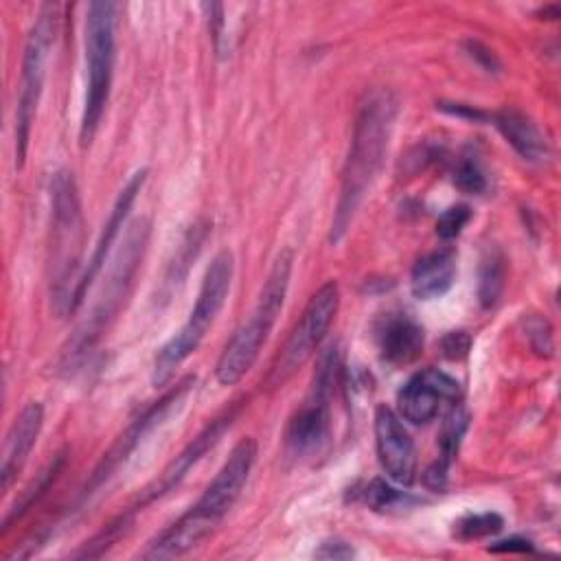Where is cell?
Instances as JSON below:
<instances>
[{
	"label": "cell",
	"instance_id": "1",
	"mask_svg": "<svg viewBox=\"0 0 561 561\" xmlns=\"http://www.w3.org/2000/svg\"><path fill=\"white\" fill-rule=\"evenodd\" d=\"M397 110V96L386 88L370 90L357 110L351 149L342 169L340 195L329 232L331 243H337L344 237L359 204L381 171Z\"/></svg>",
	"mask_w": 561,
	"mask_h": 561
},
{
	"label": "cell",
	"instance_id": "2",
	"mask_svg": "<svg viewBox=\"0 0 561 561\" xmlns=\"http://www.w3.org/2000/svg\"><path fill=\"white\" fill-rule=\"evenodd\" d=\"M256 460V440L245 436L241 438L226 462L219 467L215 478L208 482L199 500L171 526H167L158 537H153L142 552L140 559H173L182 557L188 550L197 548L206 537L215 533L221 519L239 500L248 476Z\"/></svg>",
	"mask_w": 561,
	"mask_h": 561
},
{
	"label": "cell",
	"instance_id": "3",
	"mask_svg": "<svg viewBox=\"0 0 561 561\" xmlns=\"http://www.w3.org/2000/svg\"><path fill=\"white\" fill-rule=\"evenodd\" d=\"M294 267V252L289 248H283L261 287L259 300L254 311L250 313L248 322H243L232 337L226 342L217 364H215V377L221 386H232L241 381V377L254 366L278 313L283 311L285 296L289 289Z\"/></svg>",
	"mask_w": 561,
	"mask_h": 561
},
{
	"label": "cell",
	"instance_id": "4",
	"mask_svg": "<svg viewBox=\"0 0 561 561\" xmlns=\"http://www.w3.org/2000/svg\"><path fill=\"white\" fill-rule=\"evenodd\" d=\"M234 274V256L230 250H221L213 256L210 265L206 267L199 294L195 305L186 318V322L169 337V342L158 351L151 368V383L164 386L173 379L180 364L197 351L202 340L206 337L208 329L213 327L215 318L219 316Z\"/></svg>",
	"mask_w": 561,
	"mask_h": 561
},
{
	"label": "cell",
	"instance_id": "5",
	"mask_svg": "<svg viewBox=\"0 0 561 561\" xmlns=\"http://www.w3.org/2000/svg\"><path fill=\"white\" fill-rule=\"evenodd\" d=\"M50 228H53V298L55 309L70 313L72 291L79 280V254L83 239V217L79 191L72 173L57 171L50 182Z\"/></svg>",
	"mask_w": 561,
	"mask_h": 561
},
{
	"label": "cell",
	"instance_id": "6",
	"mask_svg": "<svg viewBox=\"0 0 561 561\" xmlns=\"http://www.w3.org/2000/svg\"><path fill=\"white\" fill-rule=\"evenodd\" d=\"M114 2H92L85 18V101L79 127V142L88 147L101 125L103 112L110 101L116 35H114Z\"/></svg>",
	"mask_w": 561,
	"mask_h": 561
},
{
	"label": "cell",
	"instance_id": "7",
	"mask_svg": "<svg viewBox=\"0 0 561 561\" xmlns=\"http://www.w3.org/2000/svg\"><path fill=\"white\" fill-rule=\"evenodd\" d=\"M149 221L147 219H136L129 230L127 237L116 254L114 267L103 285V294L99 296L92 313L88 316V320L77 329L75 337L68 342V348L64 351V366L70 368V364L79 362L103 335V331L107 329V324L116 318L129 287L131 280L136 276V270L142 261V254L147 250V241H149Z\"/></svg>",
	"mask_w": 561,
	"mask_h": 561
},
{
	"label": "cell",
	"instance_id": "8",
	"mask_svg": "<svg viewBox=\"0 0 561 561\" xmlns=\"http://www.w3.org/2000/svg\"><path fill=\"white\" fill-rule=\"evenodd\" d=\"M53 37H55V9L44 7L26 37L24 57H22L20 94H18V107H15V164H18V169L26 160L31 127L35 121L37 103L42 96L44 79H46V59H48Z\"/></svg>",
	"mask_w": 561,
	"mask_h": 561
},
{
	"label": "cell",
	"instance_id": "9",
	"mask_svg": "<svg viewBox=\"0 0 561 561\" xmlns=\"http://www.w3.org/2000/svg\"><path fill=\"white\" fill-rule=\"evenodd\" d=\"M340 307V289L333 280L324 283L305 305L300 320L294 324L291 333L285 340V346L280 348L267 383L272 388L283 386L320 346V342L327 337L335 313Z\"/></svg>",
	"mask_w": 561,
	"mask_h": 561
},
{
	"label": "cell",
	"instance_id": "10",
	"mask_svg": "<svg viewBox=\"0 0 561 561\" xmlns=\"http://www.w3.org/2000/svg\"><path fill=\"white\" fill-rule=\"evenodd\" d=\"M337 370V353H327L313 375L311 390L287 423L285 447L294 458L318 454L331 434V390Z\"/></svg>",
	"mask_w": 561,
	"mask_h": 561
},
{
	"label": "cell",
	"instance_id": "11",
	"mask_svg": "<svg viewBox=\"0 0 561 561\" xmlns=\"http://www.w3.org/2000/svg\"><path fill=\"white\" fill-rule=\"evenodd\" d=\"M195 383V377H184L182 381H178L169 392H164L158 401H153L149 408H145V412L140 416H136L127 430L114 440V445L103 454L101 462L96 465V469L90 476V482L85 484V493H92L99 484H103L127 458L129 454L145 440V436L162 423V419H167L171 414V410L182 401V397L191 390V386Z\"/></svg>",
	"mask_w": 561,
	"mask_h": 561
},
{
	"label": "cell",
	"instance_id": "12",
	"mask_svg": "<svg viewBox=\"0 0 561 561\" xmlns=\"http://www.w3.org/2000/svg\"><path fill=\"white\" fill-rule=\"evenodd\" d=\"M460 401V383L438 368L414 373L397 392L399 416L412 425H427L438 416L443 405Z\"/></svg>",
	"mask_w": 561,
	"mask_h": 561
},
{
	"label": "cell",
	"instance_id": "13",
	"mask_svg": "<svg viewBox=\"0 0 561 561\" xmlns=\"http://www.w3.org/2000/svg\"><path fill=\"white\" fill-rule=\"evenodd\" d=\"M373 425L381 469L399 486H410L416 478V449L401 416L388 405H377Z\"/></svg>",
	"mask_w": 561,
	"mask_h": 561
},
{
	"label": "cell",
	"instance_id": "14",
	"mask_svg": "<svg viewBox=\"0 0 561 561\" xmlns=\"http://www.w3.org/2000/svg\"><path fill=\"white\" fill-rule=\"evenodd\" d=\"M147 173H149L147 169H138V171L127 180V184L118 191L116 202H114V206H112V210H110V217H107V221L103 224V230H101L99 241H96V245H94V252H92L88 265L83 267V272H81V276H79V280H77V287H75V291H72L70 313H75V311L81 307V302H83L88 289L92 287V283H94L96 276L101 274V270H103V265H105V261H107V256H110L112 243L116 241L121 228L125 226V219H127V215H129V210H131V204H134L136 195L140 193V188H142V184H145V180H147Z\"/></svg>",
	"mask_w": 561,
	"mask_h": 561
},
{
	"label": "cell",
	"instance_id": "15",
	"mask_svg": "<svg viewBox=\"0 0 561 561\" xmlns=\"http://www.w3.org/2000/svg\"><path fill=\"white\" fill-rule=\"evenodd\" d=\"M423 327L405 311H388L375 322L379 357L390 366H405L423 351Z\"/></svg>",
	"mask_w": 561,
	"mask_h": 561
},
{
	"label": "cell",
	"instance_id": "16",
	"mask_svg": "<svg viewBox=\"0 0 561 561\" xmlns=\"http://www.w3.org/2000/svg\"><path fill=\"white\" fill-rule=\"evenodd\" d=\"M232 416H234V410H230V412H226V414L213 419V423H208V425L193 438V443H188L186 449H184L180 456H175V460L160 473V478H158L151 486H147V489L142 491V495H140L138 502L131 506V511H129V513H123V515L131 519V513L140 511L147 502H151V500L164 495L167 491H171V489L186 476V471L221 438V434H224V430L230 425Z\"/></svg>",
	"mask_w": 561,
	"mask_h": 561
},
{
	"label": "cell",
	"instance_id": "17",
	"mask_svg": "<svg viewBox=\"0 0 561 561\" xmlns=\"http://www.w3.org/2000/svg\"><path fill=\"white\" fill-rule=\"evenodd\" d=\"M42 425H44V408L37 401H28L13 419L2 447V465H0L2 493L11 489L24 462L28 460V454L37 443Z\"/></svg>",
	"mask_w": 561,
	"mask_h": 561
},
{
	"label": "cell",
	"instance_id": "18",
	"mask_svg": "<svg viewBox=\"0 0 561 561\" xmlns=\"http://www.w3.org/2000/svg\"><path fill=\"white\" fill-rule=\"evenodd\" d=\"M456 278V252L454 248H440L423 254L410 274L412 296L419 300H434L449 291Z\"/></svg>",
	"mask_w": 561,
	"mask_h": 561
},
{
	"label": "cell",
	"instance_id": "19",
	"mask_svg": "<svg viewBox=\"0 0 561 561\" xmlns=\"http://www.w3.org/2000/svg\"><path fill=\"white\" fill-rule=\"evenodd\" d=\"M493 125L504 136V140L524 158L530 162L543 160L548 156V142L535 121L526 116L517 107H504L495 114H491Z\"/></svg>",
	"mask_w": 561,
	"mask_h": 561
},
{
	"label": "cell",
	"instance_id": "20",
	"mask_svg": "<svg viewBox=\"0 0 561 561\" xmlns=\"http://www.w3.org/2000/svg\"><path fill=\"white\" fill-rule=\"evenodd\" d=\"M467 412L465 408L460 405V401L451 403L445 419H443V427H440V436H438V458L427 467V471L423 473V480L430 489L434 491H443L445 484H447V473H449V467H451V460L458 451V445H460V438L467 430Z\"/></svg>",
	"mask_w": 561,
	"mask_h": 561
},
{
	"label": "cell",
	"instance_id": "21",
	"mask_svg": "<svg viewBox=\"0 0 561 561\" xmlns=\"http://www.w3.org/2000/svg\"><path fill=\"white\" fill-rule=\"evenodd\" d=\"M64 462H66V454L61 451L24 486V491L15 497V502L11 504V508L7 511L4 519H2V533H7L11 528V524H15L20 517H24V513H28V508L53 486V482L61 473Z\"/></svg>",
	"mask_w": 561,
	"mask_h": 561
},
{
	"label": "cell",
	"instance_id": "22",
	"mask_svg": "<svg viewBox=\"0 0 561 561\" xmlns=\"http://www.w3.org/2000/svg\"><path fill=\"white\" fill-rule=\"evenodd\" d=\"M504 254L497 248H489L486 254L480 261L478 270V300L484 309H491L502 289H504V276H506V265H504Z\"/></svg>",
	"mask_w": 561,
	"mask_h": 561
},
{
	"label": "cell",
	"instance_id": "23",
	"mask_svg": "<svg viewBox=\"0 0 561 561\" xmlns=\"http://www.w3.org/2000/svg\"><path fill=\"white\" fill-rule=\"evenodd\" d=\"M362 500L368 508L373 511H383V513H390V511H401V508H410L414 506L419 500L414 495H410L408 491H401L392 484H388L386 480L381 478H375L370 480L364 491H362Z\"/></svg>",
	"mask_w": 561,
	"mask_h": 561
},
{
	"label": "cell",
	"instance_id": "24",
	"mask_svg": "<svg viewBox=\"0 0 561 561\" xmlns=\"http://www.w3.org/2000/svg\"><path fill=\"white\" fill-rule=\"evenodd\" d=\"M502 526H504V519L497 513H491V511L467 513L454 522L451 535L458 541H476V539H482L489 535H497L502 530Z\"/></svg>",
	"mask_w": 561,
	"mask_h": 561
},
{
	"label": "cell",
	"instance_id": "25",
	"mask_svg": "<svg viewBox=\"0 0 561 561\" xmlns=\"http://www.w3.org/2000/svg\"><path fill=\"white\" fill-rule=\"evenodd\" d=\"M451 182L467 195H480L486 191V175L476 156H460L451 169Z\"/></svg>",
	"mask_w": 561,
	"mask_h": 561
},
{
	"label": "cell",
	"instance_id": "26",
	"mask_svg": "<svg viewBox=\"0 0 561 561\" xmlns=\"http://www.w3.org/2000/svg\"><path fill=\"white\" fill-rule=\"evenodd\" d=\"M469 219H471V208L467 204L449 206L436 219V234H438V239H443V241L456 239L462 232V228L469 224Z\"/></svg>",
	"mask_w": 561,
	"mask_h": 561
},
{
	"label": "cell",
	"instance_id": "27",
	"mask_svg": "<svg viewBox=\"0 0 561 561\" xmlns=\"http://www.w3.org/2000/svg\"><path fill=\"white\" fill-rule=\"evenodd\" d=\"M526 335H528L533 351H537L543 357H552V351H554L552 329L546 318H530L526 324Z\"/></svg>",
	"mask_w": 561,
	"mask_h": 561
},
{
	"label": "cell",
	"instance_id": "28",
	"mask_svg": "<svg viewBox=\"0 0 561 561\" xmlns=\"http://www.w3.org/2000/svg\"><path fill=\"white\" fill-rule=\"evenodd\" d=\"M471 346V337L467 331H449L445 337H443V353L445 357L449 359H460L467 355Z\"/></svg>",
	"mask_w": 561,
	"mask_h": 561
},
{
	"label": "cell",
	"instance_id": "29",
	"mask_svg": "<svg viewBox=\"0 0 561 561\" xmlns=\"http://www.w3.org/2000/svg\"><path fill=\"white\" fill-rule=\"evenodd\" d=\"M318 559H351L355 557V550L344 539H324L320 548L316 550Z\"/></svg>",
	"mask_w": 561,
	"mask_h": 561
},
{
	"label": "cell",
	"instance_id": "30",
	"mask_svg": "<svg viewBox=\"0 0 561 561\" xmlns=\"http://www.w3.org/2000/svg\"><path fill=\"white\" fill-rule=\"evenodd\" d=\"M465 48H467V53H469L484 70H489V72H497V70H500V61L495 59V55H493L486 46H482L480 42L467 39V42H465Z\"/></svg>",
	"mask_w": 561,
	"mask_h": 561
},
{
	"label": "cell",
	"instance_id": "31",
	"mask_svg": "<svg viewBox=\"0 0 561 561\" xmlns=\"http://www.w3.org/2000/svg\"><path fill=\"white\" fill-rule=\"evenodd\" d=\"M486 550L495 552V554H511V552H533L535 546H533V541H528L524 537H508V539H500V541L491 543Z\"/></svg>",
	"mask_w": 561,
	"mask_h": 561
}]
</instances>
